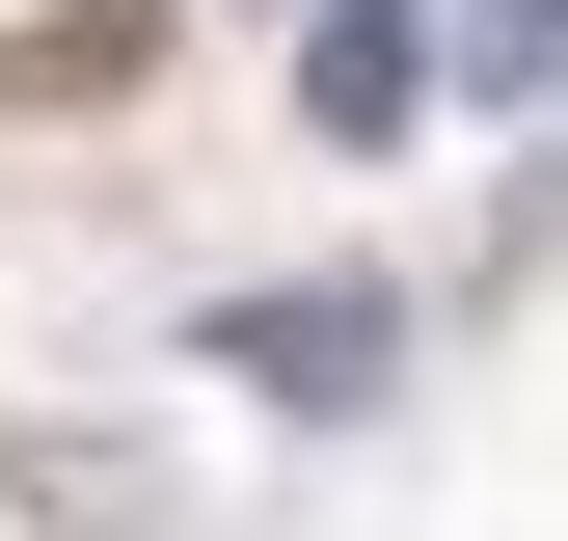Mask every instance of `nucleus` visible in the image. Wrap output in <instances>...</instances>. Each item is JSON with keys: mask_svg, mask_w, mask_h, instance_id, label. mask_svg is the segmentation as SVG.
Segmentation results:
<instances>
[{"mask_svg": "<svg viewBox=\"0 0 568 541\" xmlns=\"http://www.w3.org/2000/svg\"><path fill=\"white\" fill-rule=\"evenodd\" d=\"M298 109L352 135V163H379V135H434V0H325V28H298Z\"/></svg>", "mask_w": 568, "mask_h": 541, "instance_id": "f257e3e1", "label": "nucleus"}, {"mask_svg": "<svg viewBox=\"0 0 568 541\" xmlns=\"http://www.w3.org/2000/svg\"><path fill=\"white\" fill-rule=\"evenodd\" d=\"M244 379H271V406H379V298H271Z\"/></svg>", "mask_w": 568, "mask_h": 541, "instance_id": "f03ea898", "label": "nucleus"}, {"mask_svg": "<svg viewBox=\"0 0 568 541\" xmlns=\"http://www.w3.org/2000/svg\"><path fill=\"white\" fill-rule=\"evenodd\" d=\"M434 82H460V109H541V82H568V0H460Z\"/></svg>", "mask_w": 568, "mask_h": 541, "instance_id": "7ed1b4c3", "label": "nucleus"}]
</instances>
